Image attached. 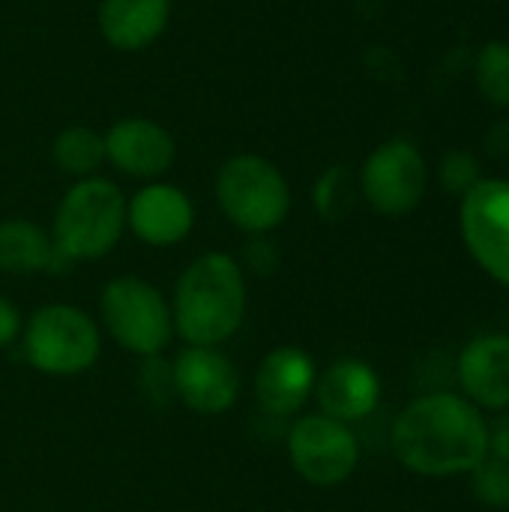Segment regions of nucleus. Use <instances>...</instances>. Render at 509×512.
I'll return each mask as SVG.
<instances>
[{
  "label": "nucleus",
  "mask_w": 509,
  "mask_h": 512,
  "mask_svg": "<svg viewBox=\"0 0 509 512\" xmlns=\"http://www.w3.org/2000/svg\"><path fill=\"white\" fill-rule=\"evenodd\" d=\"M393 453L420 477L471 474L489 456V423L456 393L420 396L393 426Z\"/></svg>",
  "instance_id": "1"
},
{
  "label": "nucleus",
  "mask_w": 509,
  "mask_h": 512,
  "mask_svg": "<svg viewBox=\"0 0 509 512\" xmlns=\"http://www.w3.org/2000/svg\"><path fill=\"white\" fill-rule=\"evenodd\" d=\"M171 315L174 330L189 345H222L246 318L243 267L225 252H207L195 258L177 282Z\"/></svg>",
  "instance_id": "2"
},
{
  "label": "nucleus",
  "mask_w": 509,
  "mask_h": 512,
  "mask_svg": "<svg viewBox=\"0 0 509 512\" xmlns=\"http://www.w3.org/2000/svg\"><path fill=\"white\" fill-rule=\"evenodd\" d=\"M123 228V192L105 177H84L63 195L51 240L66 261H96L120 243Z\"/></svg>",
  "instance_id": "3"
},
{
  "label": "nucleus",
  "mask_w": 509,
  "mask_h": 512,
  "mask_svg": "<svg viewBox=\"0 0 509 512\" xmlns=\"http://www.w3.org/2000/svg\"><path fill=\"white\" fill-rule=\"evenodd\" d=\"M216 201L240 231L267 234L285 222L291 210V189L270 159L258 153H237L216 174Z\"/></svg>",
  "instance_id": "4"
},
{
  "label": "nucleus",
  "mask_w": 509,
  "mask_h": 512,
  "mask_svg": "<svg viewBox=\"0 0 509 512\" xmlns=\"http://www.w3.org/2000/svg\"><path fill=\"white\" fill-rule=\"evenodd\" d=\"M102 339L96 321L75 306H42L33 312L24 330V357L27 363L54 378H69L93 369L99 360Z\"/></svg>",
  "instance_id": "5"
},
{
  "label": "nucleus",
  "mask_w": 509,
  "mask_h": 512,
  "mask_svg": "<svg viewBox=\"0 0 509 512\" xmlns=\"http://www.w3.org/2000/svg\"><path fill=\"white\" fill-rule=\"evenodd\" d=\"M99 315L111 339L138 357H159L171 345V306L162 291L144 279L123 276L108 282L99 297Z\"/></svg>",
  "instance_id": "6"
},
{
  "label": "nucleus",
  "mask_w": 509,
  "mask_h": 512,
  "mask_svg": "<svg viewBox=\"0 0 509 512\" xmlns=\"http://www.w3.org/2000/svg\"><path fill=\"white\" fill-rule=\"evenodd\" d=\"M288 456L294 471L318 486L330 489L345 483L360 462V444L348 423H339L324 414L300 417L288 435Z\"/></svg>",
  "instance_id": "7"
},
{
  "label": "nucleus",
  "mask_w": 509,
  "mask_h": 512,
  "mask_svg": "<svg viewBox=\"0 0 509 512\" xmlns=\"http://www.w3.org/2000/svg\"><path fill=\"white\" fill-rule=\"evenodd\" d=\"M459 225L477 264L509 288V180H480L468 189Z\"/></svg>",
  "instance_id": "8"
},
{
  "label": "nucleus",
  "mask_w": 509,
  "mask_h": 512,
  "mask_svg": "<svg viewBox=\"0 0 509 512\" xmlns=\"http://www.w3.org/2000/svg\"><path fill=\"white\" fill-rule=\"evenodd\" d=\"M360 189L384 216L411 213L426 192V162L420 150L402 138L381 144L360 171Z\"/></svg>",
  "instance_id": "9"
},
{
  "label": "nucleus",
  "mask_w": 509,
  "mask_h": 512,
  "mask_svg": "<svg viewBox=\"0 0 509 512\" xmlns=\"http://www.w3.org/2000/svg\"><path fill=\"white\" fill-rule=\"evenodd\" d=\"M171 384L183 405L204 417L231 411L240 393V375L234 363L207 345H189L180 351L171 369Z\"/></svg>",
  "instance_id": "10"
},
{
  "label": "nucleus",
  "mask_w": 509,
  "mask_h": 512,
  "mask_svg": "<svg viewBox=\"0 0 509 512\" xmlns=\"http://www.w3.org/2000/svg\"><path fill=\"white\" fill-rule=\"evenodd\" d=\"M174 156L171 132L147 117H126L105 132V159L129 177L153 180L171 168Z\"/></svg>",
  "instance_id": "11"
},
{
  "label": "nucleus",
  "mask_w": 509,
  "mask_h": 512,
  "mask_svg": "<svg viewBox=\"0 0 509 512\" xmlns=\"http://www.w3.org/2000/svg\"><path fill=\"white\" fill-rule=\"evenodd\" d=\"M126 225L147 246H174L189 237L195 225V207L183 189L150 183L126 204Z\"/></svg>",
  "instance_id": "12"
},
{
  "label": "nucleus",
  "mask_w": 509,
  "mask_h": 512,
  "mask_svg": "<svg viewBox=\"0 0 509 512\" xmlns=\"http://www.w3.org/2000/svg\"><path fill=\"white\" fill-rule=\"evenodd\" d=\"M315 363L303 348L282 345L273 348L255 375V396L258 405L273 417L297 414L309 396L315 393Z\"/></svg>",
  "instance_id": "13"
},
{
  "label": "nucleus",
  "mask_w": 509,
  "mask_h": 512,
  "mask_svg": "<svg viewBox=\"0 0 509 512\" xmlns=\"http://www.w3.org/2000/svg\"><path fill=\"white\" fill-rule=\"evenodd\" d=\"M315 399L324 417L357 423L378 408L381 381L363 360H339L315 381Z\"/></svg>",
  "instance_id": "14"
},
{
  "label": "nucleus",
  "mask_w": 509,
  "mask_h": 512,
  "mask_svg": "<svg viewBox=\"0 0 509 512\" xmlns=\"http://www.w3.org/2000/svg\"><path fill=\"white\" fill-rule=\"evenodd\" d=\"M459 381L471 405L509 408V336L489 333L474 339L459 357Z\"/></svg>",
  "instance_id": "15"
},
{
  "label": "nucleus",
  "mask_w": 509,
  "mask_h": 512,
  "mask_svg": "<svg viewBox=\"0 0 509 512\" xmlns=\"http://www.w3.org/2000/svg\"><path fill=\"white\" fill-rule=\"evenodd\" d=\"M171 21V0H102L99 33L117 51L153 45Z\"/></svg>",
  "instance_id": "16"
},
{
  "label": "nucleus",
  "mask_w": 509,
  "mask_h": 512,
  "mask_svg": "<svg viewBox=\"0 0 509 512\" xmlns=\"http://www.w3.org/2000/svg\"><path fill=\"white\" fill-rule=\"evenodd\" d=\"M60 264H69L57 249L54 240L27 219H9L0 222V270L12 276L42 273V270H60Z\"/></svg>",
  "instance_id": "17"
},
{
  "label": "nucleus",
  "mask_w": 509,
  "mask_h": 512,
  "mask_svg": "<svg viewBox=\"0 0 509 512\" xmlns=\"http://www.w3.org/2000/svg\"><path fill=\"white\" fill-rule=\"evenodd\" d=\"M51 156L60 171L81 180L93 177V171L105 162V135L90 126H69L54 138Z\"/></svg>",
  "instance_id": "18"
},
{
  "label": "nucleus",
  "mask_w": 509,
  "mask_h": 512,
  "mask_svg": "<svg viewBox=\"0 0 509 512\" xmlns=\"http://www.w3.org/2000/svg\"><path fill=\"white\" fill-rule=\"evenodd\" d=\"M312 201H315V210L330 222L348 216V210L354 207V180L348 168L342 165L327 168L312 189Z\"/></svg>",
  "instance_id": "19"
},
{
  "label": "nucleus",
  "mask_w": 509,
  "mask_h": 512,
  "mask_svg": "<svg viewBox=\"0 0 509 512\" xmlns=\"http://www.w3.org/2000/svg\"><path fill=\"white\" fill-rule=\"evenodd\" d=\"M477 87L489 102L509 105V42H489L480 51Z\"/></svg>",
  "instance_id": "20"
},
{
  "label": "nucleus",
  "mask_w": 509,
  "mask_h": 512,
  "mask_svg": "<svg viewBox=\"0 0 509 512\" xmlns=\"http://www.w3.org/2000/svg\"><path fill=\"white\" fill-rule=\"evenodd\" d=\"M471 489L477 501H483L492 510H509V462L486 456L471 471Z\"/></svg>",
  "instance_id": "21"
},
{
  "label": "nucleus",
  "mask_w": 509,
  "mask_h": 512,
  "mask_svg": "<svg viewBox=\"0 0 509 512\" xmlns=\"http://www.w3.org/2000/svg\"><path fill=\"white\" fill-rule=\"evenodd\" d=\"M441 183L450 192L465 195L468 189H474L480 183V165H477V159L471 153H465V150L447 153L444 162H441Z\"/></svg>",
  "instance_id": "22"
},
{
  "label": "nucleus",
  "mask_w": 509,
  "mask_h": 512,
  "mask_svg": "<svg viewBox=\"0 0 509 512\" xmlns=\"http://www.w3.org/2000/svg\"><path fill=\"white\" fill-rule=\"evenodd\" d=\"M246 264L258 273V276H270L279 264V252L270 240H264L261 234H255V240L246 246Z\"/></svg>",
  "instance_id": "23"
},
{
  "label": "nucleus",
  "mask_w": 509,
  "mask_h": 512,
  "mask_svg": "<svg viewBox=\"0 0 509 512\" xmlns=\"http://www.w3.org/2000/svg\"><path fill=\"white\" fill-rule=\"evenodd\" d=\"M18 333H21V315L6 297H0V348L12 345Z\"/></svg>",
  "instance_id": "24"
},
{
  "label": "nucleus",
  "mask_w": 509,
  "mask_h": 512,
  "mask_svg": "<svg viewBox=\"0 0 509 512\" xmlns=\"http://www.w3.org/2000/svg\"><path fill=\"white\" fill-rule=\"evenodd\" d=\"M489 456L509 462V414L489 426Z\"/></svg>",
  "instance_id": "25"
},
{
  "label": "nucleus",
  "mask_w": 509,
  "mask_h": 512,
  "mask_svg": "<svg viewBox=\"0 0 509 512\" xmlns=\"http://www.w3.org/2000/svg\"><path fill=\"white\" fill-rule=\"evenodd\" d=\"M489 150L495 153V156H509V120L504 123H498L492 132H489Z\"/></svg>",
  "instance_id": "26"
}]
</instances>
